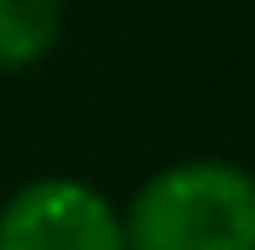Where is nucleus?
<instances>
[{"instance_id":"nucleus-1","label":"nucleus","mask_w":255,"mask_h":250,"mask_svg":"<svg viewBox=\"0 0 255 250\" xmlns=\"http://www.w3.org/2000/svg\"><path fill=\"white\" fill-rule=\"evenodd\" d=\"M125 250H255V172L224 156L167 162L120 209Z\"/></svg>"},{"instance_id":"nucleus-2","label":"nucleus","mask_w":255,"mask_h":250,"mask_svg":"<svg viewBox=\"0 0 255 250\" xmlns=\"http://www.w3.org/2000/svg\"><path fill=\"white\" fill-rule=\"evenodd\" d=\"M0 250H125V224L94 183L42 172L0 198Z\"/></svg>"},{"instance_id":"nucleus-3","label":"nucleus","mask_w":255,"mask_h":250,"mask_svg":"<svg viewBox=\"0 0 255 250\" xmlns=\"http://www.w3.org/2000/svg\"><path fill=\"white\" fill-rule=\"evenodd\" d=\"M68 0H0V73L47 63L63 42Z\"/></svg>"}]
</instances>
